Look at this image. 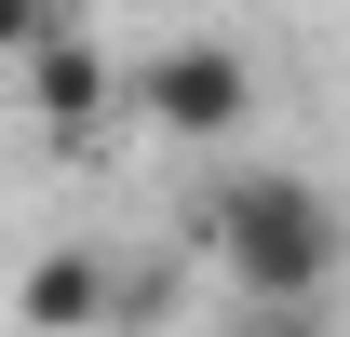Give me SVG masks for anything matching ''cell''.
<instances>
[{
  "label": "cell",
  "instance_id": "cell-4",
  "mask_svg": "<svg viewBox=\"0 0 350 337\" xmlns=\"http://www.w3.org/2000/svg\"><path fill=\"white\" fill-rule=\"evenodd\" d=\"M108 310H122V297H108V256L94 243H54L41 270H27V324L41 337H81V324H108Z\"/></svg>",
  "mask_w": 350,
  "mask_h": 337
},
{
  "label": "cell",
  "instance_id": "cell-3",
  "mask_svg": "<svg viewBox=\"0 0 350 337\" xmlns=\"http://www.w3.org/2000/svg\"><path fill=\"white\" fill-rule=\"evenodd\" d=\"M14 82H27V108H41V122H54V135H81V122H94V108H108V54H94V41H81V27H54V41H41V54H14Z\"/></svg>",
  "mask_w": 350,
  "mask_h": 337
},
{
  "label": "cell",
  "instance_id": "cell-5",
  "mask_svg": "<svg viewBox=\"0 0 350 337\" xmlns=\"http://www.w3.org/2000/svg\"><path fill=\"white\" fill-rule=\"evenodd\" d=\"M229 337H337V324H323V310H243Z\"/></svg>",
  "mask_w": 350,
  "mask_h": 337
},
{
  "label": "cell",
  "instance_id": "cell-1",
  "mask_svg": "<svg viewBox=\"0 0 350 337\" xmlns=\"http://www.w3.org/2000/svg\"><path fill=\"white\" fill-rule=\"evenodd\" d=\"M202 243H216V270H229L243 310H310V297L350 270V229H337V203H323L310 175H216Z\"/></svg>",
  "mask_w": 350,
  "mask_h": 337
},
{
  "label": "cell",
  "instance_id": "cell-2",
  "mask_svg": "<svg viewBox=\"0 0 350 337\" xmlns=\"http://www.w3.org/2000/svg\"><path fill=\"white\" fill-rule=\"evenodd\" d=\"M135 108L162 135H189V149H216V135H243V108H256V68L229 41H162L148 68H135Z\"/></svg>",
  "mask_w": 350,
  "mask_h": 337
}]
</instances>
